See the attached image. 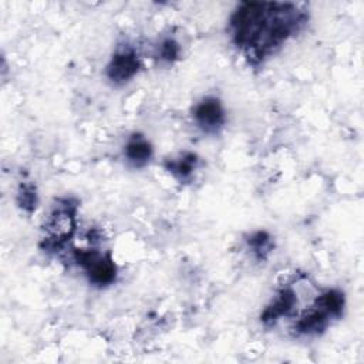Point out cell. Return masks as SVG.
I'll list each match as a JSON object with an SVG mask.
<instances>
[{"label":"cell","mask_w":364,"mask_h":364,"mask_svg":"<svg viewBox=\"0 0 364 364\" xmlns=\"http://www.w3.org/2000/svg\"><path fill=\"white\" fill-rule=\"evenodd\" d=\"M307 14L291 3H242L230 17L232 40L249 61L274 54L306 23Z\"/></svg>","instance_id":"obj_1"},{"label":"cell","mask_w":364,"mask_h":364,"mask_svg":"<svg viewBox=\"0 0 364 364\" xmlns=\"http://www.w3.org/2000/svg\"><path fill=\"white\" fill-rule=\"evenodd\" d=\"M77 205L71 199H60L46 223L47 247L57 249L64 245L75 230Z\"/></svg>","instance_id":"obj_2"},{"label":"cell","mask_w":364,"mask_h":364,"mask_svg":"<svg viewBox=\"0 0 364 364\" xmlns=\"http://www.w3.org/2000/svg\"><path fill=\"white\" fill-rule=\"evenodd\" d=\"M74 259L85 270L91 283L108 286L115 280L117 267L109 253L102 255L95 249H77Z\"/></svg>","instance_id":"obj_3"},{"label":"cell","mask_w":364,"mask_h":364,"mask_svg":"<svg viewBox=\"0 0 364 364\" xmlns=\"http://www.w3.org/2000/svg\"><path fill=\"white\" fill-rule=\"evenodd\" d=\"M139 70V58L131 47L119 48L107 65V77L115 84H124L134 78Z\"/></svg>","instance_id":"obj_4"},{"label":"cell","mask_w":364,"mask_h":364,"mask_svg":"<svg viewBox=\"0 0 364 364\" xmlns=\"http://www.w3.org/2000/svg\"><path fill=\"white\" fill-rule=\"evenodd\" d=\"M225 109L215 97H206L193 108V119L206 132H216L225 124Z\"/></svg>","instance_id":"obj_5"},{"label":"cell","mask_w":364,"mask_h":364,"mask_svg":"<svg viewBox=\"0 0 364 364\" xmlns=\"http://www.w3.org/2000/svg\"><path fill=\"white\" fill-rule=\"evenodd\" d=\"M296 293L291 287H283L277 291L276 297L272 300V303L263 310L260 318L264 324L270 326L274 324L280 317L287 316L296 304Z\"/></svg>","instance_id":"obj_6"},{"label":"cell","mask_w":364,"mask_h":364,"mask_svg":"<svg viewBox=\"0 0 364 364\" xmlns=\"http://www.w3.org/2000/svg\"><path fill=\"white\" fill-rule=\"evenodd\" d=\"M125 158L134 166H144L152 156L151 144L139 134H134L125 144Z\"/></svg>","instance_id":"obj_7"},{"label":"cell","mask_w":364,"mask_h":364,"mask_svg":"<svg viewBox=\"0 0 364 364\" xmlns=\"http://www.w3.org/2000/svg\"><path fill=\"white\" fill-rule=\"evenodd\" d=\"M196 155L193 154H185L178 159H169L165 162V169L169 171L175 178L185 181L191 178L192 172L196 168Z\"/></svg>","instance_id":"obj_8"},{"label":"cell","mask_w":364,"mask_h":364,"mask_svg":"<svg viewBox=\"0 0 364 364\" xmlns=\"http://www.w3.org/2000/svg\"><path fill=\"white\" fill-rule=\"evenodd\" d=\"M247 245L252 249V252L257 256V259H264L267 253L272 250V240L270 236L266 232H255L247 239Z\"/></svg>","instance_id":"obj_9"},{"label":"cell","mask_w":364,"mask_h":364,"mask_svg":"<svg viewBox=\"0 0 364 364\" xmlns=\"http://www.w3.org/2000/svg\"><path fill=\"white\" fill-rule=\"evenodd\" d=\"M17 203L21 209L27 212H33L37 205V193L36 188L31 183H21L17 193Z\"/></svg>","instance_id":"obj_10"},{"label":"cell","mask_w":364,"mask_h":364,"mask_svg":"<svg viewBox=\"0 0 364 364\" xmlns=\"http://www.w3.org/2000/svg\"><path fill=\"white\" fill-rule=\"evenodd\" d=\"M179 53H181L179 44L173 38H165L158 48V55L165 63L175 61L179 57Z\"/></svg>","instance_id":"obj_11"}]
</instances>
